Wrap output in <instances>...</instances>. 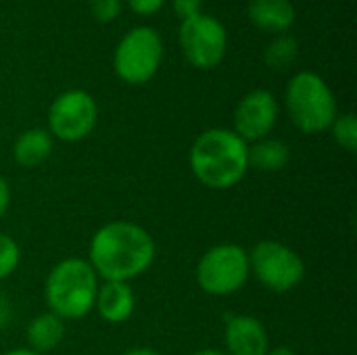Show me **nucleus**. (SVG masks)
<instances>
[{
  "instance_id": "obj_7",
  "label": "nucleus",
  "mask_w": 357,
  "mask_h": 355,
  "mask_svg": "<svg viewBox=\"0 0 357 355\" xmlns=\"http://www.w3.org/2000/svg\"><path fill=\"white\" fill-rule=\"evenodd\" d=\"M163 61V40L153 27H134L117 44L113 69L130 86L151 82Z\"/></svg>"
},
{
  "instance_id": "obj_23",
  "label": "nucleus",
  "mask_w": 357,
  "mask_h": 355,
  "mask_svg": "<svg viewBox=\"0 0 357 355\" xmlns=\"http://www.w3.org/2000/svg\"><path fill=\"white\" fill-rule=\"evenodd\" d=\"M8 207H10V184H8V180L0 174V220L6 216Z\"/></svg>"
},
{
  "instance_id": "obj_3",
  "label": "nucleus",
  "mask_w": 357,
  "mask_h": 355,
  "mask_svg": "<svg viewBox=\"0 0 357 355\" xmlns=\"http://www.w3.org/2000/svg\"><path fill=\"white\" fill-rule=\"evenodd\" d=\"M100 278L84 257H65L54 264L44 282V301L50 314L65 320H82L94 312Z\"/></svg>"
},
{
  "instance_id": "obj_6",
  "label": "nucleus",
  "mask_w": 357,
  "mask_h": 355,
  "mask_svg": "<svg viewBox=\"0 0 357 355\" xmlns=\"http://www.w3.org/2000/svg\"><path fill=\"white\" fill-rule=\"evenodd\" d=\"M249 266L257 282L276 295L295 291L307 274L303 257L293 247L270 239L249 251Z\"/></svg>"
},
{
  "instance_id": "obj_14",
  "label": "nucleus",
  "mask_w": 357,
  "mask_h": 355,
  "mask_svg": "<svg viewBox=\"0 0 357 355\" xmlns=\"http://www.w3.org/2000/svg\"><path fill=\"white\" fill-rule=\"evenodd\" d=\"M249 21L264 31H287L295 23V6L291 0H251L247 8Z\"/></svg>"
},
{
  "instance_id": "obj_21",
  "label": "nucleus",
  "mask_w": 357,
  "mask_h": 355,
  "mask_svg": "<svg viewBox=\"0 0 357 355\" xmlns=\"http://www.w3.org/2000/svg\"><path fill=\"white\" fill-rule=\"evenodd\" d=\"M128 4L136 15H155L165 4V0H128Z\"/></svg>"
},
{
  "instance_id": "obj_4",
  "label": "nucleus",
  "mask_w": 357,
  "mask_h": 355,
  "mask_svg": "<svg viewBox=\"0 0 357 355\" xmlns=\"http://www.w3.org/2000/svg\"><path fill=\"white\" fill-rule=\"evenodd\" d=\"M284 105L293 126L303 134L326 132L339 115L335 92L316 71H299L289 80Z\"/></svg>"
},
{
  "instance_id": "obj_2",
  "label": "nucleus",
  "mask_w": 357,
  "mask_h": 355,
  "mask_svg": "<svg viewBox=\"0 0 357 355\" xmlns=\"http://www.w3.org/2000/svg\"><path fill=\"white\" fill-rule=\"evenodd\" d=\"M188 165L209 190H230L249 174V144L228 128H209L190 144Z\"/></svg>"
},
{
  "instance_id": "obj_13",
  "label": "nucleus",
  "mask_w": 357,
  "mask_h": 355,
  "mask_svg": "<svg viewBox=\"0 0 357 355\" xmlns=\"http://www.w3.org/2000/svg\"><path fill=\"white\" fill-rule=\"evenodd\" d=\"M54 138L46 128H29L13 142V159L23 169H33L46 163L52 155Z\"/></svg>"
},
{
  "instance_id": "obj_20",
  "label": "nucleus",
  "mask_w": 357,
  "mask_h": 355,
  "mask_svg": "<svg viewBox=\"0 0 357 355\" xmlns=\"http://www.w3.org/2000/svg\"><path fill=\"white\" fill-rule=\"evenodd\" d=\"M90 4V13L100 21V23H109L119 15L121 8V0H88Z\"/></svg>"
},
{
  "instance_id": "obj_17",
  "label": "nucleus",
  "mask_w": 357,
  "mask_h": 355,
  "mask_svg": "<svg viewBox=\"0 0 357 355\" xmlns=\"http://www.w3.org/2000/svg\"><path fill=\"white\" fill-rule=\"evenodd\" d=\"M297 50H299V46L293 36H280L268 46L266 63L272 69H284L297 59Z\"/></svg>"
},
{
  "instance_id": "obj_9",
  "label": "nucleus",
  "mask_w": 357,
  "mask_h": 355,
  "mask_svg": "<svg viewBox=\"0 0 357 355\" xmlns=\"http://www.w3.org/2000/svg\"><path fill=\"white\" fill-rule=\"evenodd\" d=\"M180 48L186 61L197 69H211L220 65L228 48V33L224 23L205 13L182 19Z\"/></svg>"
},
{
  "instance_id": "obj_16",
  "label": "nucleus",
  "mask_w": 357,
  "mask_h": 355,
  "mask_svg": "<svg viewBox=\"0 0 357 355\" xmlns=\"http://www.w3.org/2000/svg\"><path fill=\"white\" fill-rule=\"evenodd\" d=\"M291 163V146L280 138H261L249 144V169L276 174Z\"/></svg>"
},
{
  "instance_id": "obj_11",
  "label": "nucleus",
  "mask_w": 357,
  "mask_h": 355,
  "mask_svg": "<svg viewBox=\"0 0 357 355\" xmlns=\"http://www.w3.org/2000/svg\"><path fill=\"white\" fill-rule=\"evenodd\" d=\"M224 345L228 355H266L270 352V337L259 318L234 314L226 320Z\"/></svg>"
},
{
  "instance_id": "obj_22",
  "label": "nucleus",
  "mask_w": 357,
  "mask_h": 355,
  "mask_svg": "<svg viewBox=\"0 0 357 355\" xmlns=\"http://www.w3.org/2000/svg\"><path fill=\"white\" fill-rule=\"evenodd\" d=\"M201 6H203V0H174V10L182 19H188V17L201 13Z\"/></svg>"
},
{
  "instance_id": "obj_18",
  "label": "nucleus",
  "mask_w": 357,
  "mask_h": 355,
  "mask_svg": "<svg viewBox=\"0 0 357 355\" xmlns=\"http://www.w3.org/2000/svg\"><path fill=\"white\" fill-rule=\"evenodd\" d=\"M333 132V140L347 153L357 151V117L354 113H339L328 128Z\"/></svg>"
},
{
  "instance_id": "obj_12",
  "label": "nucleus",
  "mask_w": 357,
  "mask_h": 355,
  "mask_svg": "<svg viewBox=\"0 0 357 355\" xmlns=\"http://www.w3.org/2000/svg\"><path fill=\"white\" fill-rule=\"evenodd\" d=\"M94 312L107 324H126L136 312V293L130 282H100Z\"/></svg>"
},
{
  "instance_id": "obj_19",
  "label": "nucleus",
  "mask_w": 357,
  "mask_h": 355,
  "mask_svg": "<svg viewBox=\"0 0 357 355\" xmlns=\"http://www.w3.org/2000/svg\"><path fill=\"white\" fill-rule=\"evenodd\" d=\"M19 264H21L19 243L10 234L0 232V280H6L8 276H13Z\"/></svg>"
},
{
  "instance_id": "obj_5",
  "label": "nucleus",
  "mask_w": 357,
  "mask_h": 355,
  "mask_svg": "<svg viewBox=\"0 0 357 355\" xmlns=\"http://www.w3.org/2000/svg\"><path fill=\"white\" fill-rule=\"evenodd\" d=\"M197 285L211 297H230L238 293L249 276V251L236 243H220L207 249L197 264Z\"/></svg>"
},
{
  "instance_id": "obj_26",
  "label": "nucleus",
  "mask_w": 357,
  "mask_h": 355,
  "mask_svg": "<svg viewBox=\"0 0 357 355\" xmlns=\"http://www.w3.org/2000/svg\"><path fill=\"white\" fill-rule=\"evenodd\" d=\"M266 355H297L291 347H284V345H278V347H270V352Z\"/></svg>"
},
{
  "instance_id": "obj_27",
  "label": "nucleus",
  "mask_w": 357,
  "mask_h": 355,
  "mask_svg": "<svg viewBox=\"0 0 357 355\" xmlns=\"http://www.w3.org/2000/svg\"><path fill=\"white\" fill-rule=\"evenodd\" d=\"M2 355H40V354L31 352L29 347H15V349H8V352H4Z\"/></svg>"
},
{
  "instance_id": "obj_28",
  "label": "nucleus",
  "mask_w": 357,
  "mask_h": 355,
  "mask_svg": "<svg viewBox=\"0 0 357 355\" xmlns=\"http://www.w3.org/2000/svg\"><path fill=\"white\" fill-rule=\"evenodd\" d=\"M192 355H228L224 349H215V347H207V349H199Z\"/></svg>"
},
{
  "instance_id": "obj_10",
  "label": "nucleus",
  "mask_w": 357,
  "mask_h": 355,
  "mask_svg": "<svg viewBox=\"0 0 357 355\" xmlns=\"http://www.w3.org/2000/svg\"><path fill=\"white\" fill-rule=\"evenodd\" d=\"M278 121V100L266 88H255L247 92L232 115V132L241 136L247 144L268 138Z\"/></svg>"
},
{
  "instance_id": "obj_24",
  "label": "nucleus",
  "mask_w": 357,
  "mask_h": 355,
  "mask_svg": "<svg viewBox=\"0 0 357 355\" xmlns=\"http://www.w3.org/2000/svg\"><path fill=\"white\" fill-rule=\"evenodd\" d=\"M13 320V305H10V299L0 293V328H6Z\"/></svg>"
},
{
  "instance_id": "obj_15",
  "label": "nucleus",
  "mask_w": 357,
  "mask_h": 355,
  "mask_svg": "<svg viewBox=\"0 0 357 355\" xmlns=\"http://www.w3.org/2000/svg\"><path fill=\"white\" fill-rule=\"evenodd\" d=\"M25 337H27V347L31 352L40 355L50 354L65 339V322L50 312L38 314L27 322Z\"/></svg>"
},
{
  "instance_id": "obj_8",
  "label": "nucleus",
  "mask_w": 357,
  "mask_h": 355,
  "mask_svg": "<svg viewBox=\"0 0 357 355\" xmlns=\"http://www.w3.org/2000/svg\"><path fill=\"white\" fill-rule=\"evenodd\" d=\"M98 123V105L82 88L61 92L48 107V132L61 142L86 140Z\"/></svg>"
},
{
  "instance_id": "obj_1",
  "label": "nucleus",
  "mask_w": 357,
  "mask_h": 355,
  "mask_svg": "<svg viewBox=\"0 0 357 355\" xmlns=\"http://www.w3.org/2000/svg\"><path fill=\"white\" fill-rule=\"evenodd\" d=\"M155 259V239L132 220L102 224L88 245V264L94 268L100 282H132L146 274Z\"/></svg>"
},
{
  "instance_id": "obj_25",
  "label": "nucleus",
  "mask_w": 357,
  "mask_h": 355,
  "mask_svg": "<svg viewBox=\"0 0 357 355\" xmlns=\"http://www.w3.org/2000/svg\"><path fill=\"white\" fill-rule=\"evenodd\" d=\"M121 355H161L155 347H146V345H142V347H132V349H128V352H123Z\"/></svg>"
}]
</instances>
